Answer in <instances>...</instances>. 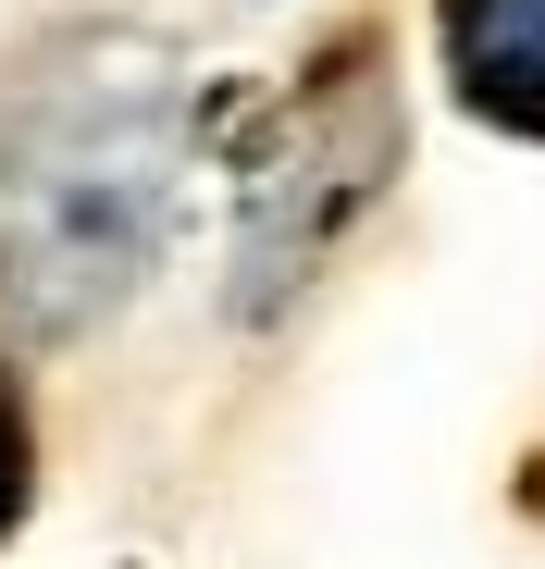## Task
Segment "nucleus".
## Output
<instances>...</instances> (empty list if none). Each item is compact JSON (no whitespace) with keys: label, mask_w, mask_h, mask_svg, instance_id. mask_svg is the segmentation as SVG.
Returning a JSON list of instances; mask_svg holds the SVG:
<instances>
[{"label":"nucleus","mask_w":545,"mask_h":569,"mask_svg":"<svg viewBox=\"0 0 545 569\" xmlns=\"http://www.w3.org/2000/svg\"><path fill=\"white\" fill-rule=\"evenodd\" d=\"M161 87H112L87 112H38L13 137V173H0V223H26V248L0 260V298L26 322H75L100 310L112 284L149 260V223H161Z\"/></svg>","instance_id":"1"},{"label":"nucleus","mask_w":545,"mask_h":569,"mask_svg":"<svg viewBox=\"0 0 545 569\" xmlns=\"http://www.w3.org/2000/svg\"><path fill=\"white\" fill-rule=\"evenodd\" d=\"M446 87H459L472 124H508V137H545V0H446Z\"/></svg>","instance_id":"2"},{"label":"nucleus","mask_w":545,"mask_h":569,"mask_svg":"<svg viewBox=\"0 0 545 569\" xmlns=\"http://www.w3.org/2000/svg\"><path fill=\"white\" fill-rule=\"evenodd\" d=\"M26 483H38V433H26V397L0 385V532L26 520Z\"/></svg>","instance_id":"3"}]
</instances>
